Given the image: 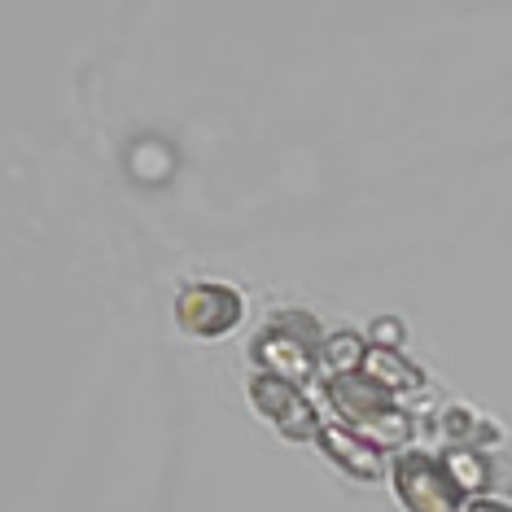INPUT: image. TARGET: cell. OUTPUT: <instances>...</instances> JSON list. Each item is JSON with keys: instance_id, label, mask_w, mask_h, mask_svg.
<instances>
[{"instance_id": "cell-1", "label": "cell", "mask_w": 512, "mask_h": 512, "mask_svg": "<svg viewBox=\"0 0 512 512\" xmlns=\"http://www.w3.org/2000/svg\"><path fill=\"white\" fill-rule=\"evenodd\" d=\"M320 394L337 412V425L355 429L372 447H381V451L412 447V416L399 407V394L386 390L381 381H372L368 372L320 381Z\"/></svg>"}, {"instance_id": "cell-2", "label": "cell", "mask_w": 512, "mask_h": 512, "mask_svg": "<svg viewBox=\"0 0 512 512\" xmlns=\"http://www.w3.org/2000/svg\"><path fill=\"white\" fill-rule=\"evenodd\" d=\"M320 320L302 307H285L276 311L272 320L263 324V333L250 342V364L254 372H267V377H281L289 386L307 390L311 381L320 377V346H324Z\"/></svg>"}, {"instance_id": "cell-3", "label": "cell", "mask_w": 512, "mask_h": 512, "mask_svg": "<svg viewBox=\"0 0 512 512\" xmlns=\"http://www.w3.org/2000/svg\"><path fill=\"white\" fill-rule=\"evenodd\" d=\"M390 491L403 512H464L469 491L451 473L447 456H434L425 447H403L390 456Z\"/></svg>"}, {"instance_id": "cell-4", "label": "cell", "mask_w": 512, "mask_h": 512, "mask_svg": "<svg viewBox=\"0 0 512 512\" xmlns=\"http://www.w3.org/2000/svg\"><path fill=\"white\" fill-rule=\"evenodd\" d=\"M171 316H176L180 333L197 337V342H219L246 320V294L228 281H189L171 298Z\"/></svg>"}, {"instance_id": "cell-5", "label": "cell", "mask_w": 512, "mask_h": 512, "mask_svg": "<svg viewBox=\"0 0 512 512\" xmlns=\"http://www.w3.org/2000/svg\"><path fill=\"white\" fill-rule=\"evenodd\" d=\"M246 399L250 407L259 412L263 425H272L285 442H311L320 438V412L316 403L307 399L302 386H289L281 377H267V372H250V386H246Z\"/></svg>"}, {"instance_id": "cell-6", "label": "cell", "mask_w": 512, "mask_h": 512, "mask_svg": "<svg viewBox=\"0 0 512 512\" xmlns=\"http://www.w3.org/2000/svg\"><path fill=\"white\" fill-rule=\"evenodd\" d=\"M320 451L329 456V464H337L346 477H355V482H381V473H390V460L381 447H372L368 438H359L355 429L337 425V421H324L320 429Z\"/></svg>"}, {"instance_id": "cell-7", "label": "cell", "mask_w": 512, "mask_h": 512, "mask_svg": "<svg viewBox=\"0 0 512 512\" xmlns=\"http://www.w3.org/2000/svg\"><path fill=\"white\" fill-rule=\"evenodd\" d=\"M438 429H442V438L451 442L447 451H486V442L504 438L495 421H486L482 412H473V407H464V403L447 407V412L438 416Z\"/></svg>"}, {"instance_id": "cell-8", "label": "cell", "mask_w": 512, "mask_h": 512, "mask_svg": "<svg viewBox=\"0 0 512 512\" xmlns=\"http://www.w3.org/2000/svg\"><path fill=\"white\" fill-rule=\"evenodd\" d=\"M368 355H372V346L359 333H351V329L329 333L324 337V346H320V381L355 377V372L368 368Z\"/></svg>"}, {"instance_id": "cell-9", "label": "cell", "mask_w": 512, "mask_h": 512, "mask_svg": "<svg viewBox=\"0 0 512 512\" xmlns=\"http://www.w3.org/2000/svg\"><path fill=\"white\" fill-rule=\"evenodd\" d=\"M368 377L372 381H381L386 390L394 394H403V390H421L425 386V372L416 368V364H407L403 351H381V346H372V355H368Z\"/></svg>"}, {"instance_id": "cell-10", "label": "cell", "mask_w": 512, "mask_h": 512, "mask_svg": "<svg viewBox=\"0 0 512 512\" xmlns=\"http://www.w3.org/2000/svg\"><path fill=\"white\" fill-rule=\"evenodd\" d=\"M464 512H512V504L499 495H473L469 504H464Z\"/></svg>"}]
</instances>
